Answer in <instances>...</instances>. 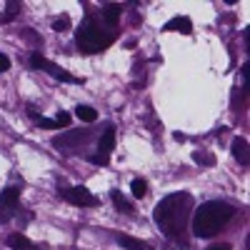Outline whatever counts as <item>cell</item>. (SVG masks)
Instances as JSON below:
<instances>
[{"instance_id": "603a6c76", "label": "cell", "mask_w": 250, "mask_h": 250, "mask_svg": "<svg viewBox=\"0 0 250 250\" xmlns=\"http://www.w3.org/2000/svg\"><path fill=\"white\" fill-rule=\"evenodd\" d=\"M208 250H233V248H230V245H225V243H223V245H213V248H208Z\"/></svg>"}, {"instance_id": "7c38bea8", "label": "cell", "mask_w": 250, "mask_h": 250, "mask_svg": "<svg viewBox=\"0 0 250 250\" xmlns=\"http://www.w3.org/2000/svg\"><path fill=\"white\" fill-rule=\"evenodd\" d=\"M120 13L123 8L118 3H108V5H103V20H105L108 25H115L118 20H120Z\"/></svg>"}, {"instance_id": "8992f818", "label": "cell", "mask_w": 250, "mask_h": 250, "mask_svg": "<svg viewBox=\"0 0 250 250\" xmlns=\"http://www.w3.org/2000/svg\"><path fill=\"white\" fill-rule=\"evenodd\" d=\"M18 200H20V190H18V188H13V185L0 193V210H3V213H0V220H8L10 218V213L15 210V205H18Z\"/></svg>"}, {"instance_id": "9c48e42d", "label": "cell", "mask_w": 250, "mask_h": 250, "mask_svg": "<svg viewBox=\"0 0 250 250\" xmlns=\"http://www.w3.org/2000/svg\"><path fill=\"white\" fill-rule=\"evenodd\" d=\"M233 158H235L240 165H248V163H250V155H248V140H245V138H235V140H233Z\"/></svg>"}, {"instance_id": "2e32d148", "label": "cell", "mask_w": 250, "mask_h": 250, "mask_svg": "<svg viewBox=\"0 0 250 250\" xmlns=\"http://www.w3.org/2000/svg\"><path fill=\"white\" fill-rule=\"evenodd\" d=\"M110 198H113V203H115V208H118L120 213H133V205H130L128 200H125L118 190H113V195H110Z\"/></svg>"}, {"instance_id": "ac0fdd59", "label": "cell", "mask_w": 250, "mask_h": 250, "mask_svg": "<svg viewBox=\"0 0 250 250\" xmlns=\"http://www.w3.org/2000/svg\"><path fill=\"white\" fill-rule=\"evenodd\" d=\"M35 123L40 125V128H48V130H55V128H60V125H58L55 120H50V118H43V115H40Z\"/></svg>"}, {"instance_id": "7a4b0ae2", "label": "cell", "mask_w": 250, "mask_h": 250, "mask_svg": "<svg viewBox=\"0 0 250 250\" xmlns=\"http://www.w3.org/2000/svg\"><path fill=\"white\" fill-rule=\"evenodd\" d=\"M235 215V208L223 200H208L203 203L193 215V233L198 238H213L218 230H223L225 223Z\"/></svg>"}, {"instance_id": "e0dca14e", "label": "cell", "mask_w": 250, "mask_h": 250, "mask_svg": "<svg viewBox=\"0 0 250 250\" xmlns=\"http://www.w3.org/2000/svg\"><path fill=\"white\" fill-rule=\"evenodd\" d=\"M193 160L200 163V165H213V163H215V158L208 155V153H193Z\"/></svg>"}, {"instance_id": "8fae6325", "label": "cell", "mask_w": 250, "mask_h": 250, "mask_svg": "<svg viewBox=\"0 0 250 250\" xmlns=\"http://www.w3.org/2000/svg\"><path fill=\"white\" fill-rule=\"evenodd\" d=\"M113 148H115V130H105L98 143V150H100V155H110Z\"/></svg>"}, {"instance_id": "9a60e30c", "label": "cell", "mask_w": 250, "mask_h": 250, "mask_svg": "<svg viewBox=\"0 0 250 250\" xmlns=\"http://www.w3.org/2000/svg\"><path fill=\"white\" fill-rule=\"evenodd\" d=\"M130 190H133V198H145L148 195V183H145L143 178H135L130 183Z\"/></svg>"}, {"instance_id": "44dd1931", "label": "cell", "mask_w": 250, "mask_h": 250, "mask_svg": "<svg viewBox=\"0 0 250 250\" xmlns=\"http://www.w3.org/2000/svg\"><path fill=\"white\" fill-rule=\"evenodd\" d=\"M90 163H95V165H108V155H90Z\"/></svg>"}, {"instance_id": "3957f363", "label": "cell", "mask_w": 250, "mask_h": 250, "mask_svg": "<svg viewBox=\"0 0 250 250\" xmlns=\"http://www.w3.org/2000/svg\"><path fill=\"white\" fill-rule=\"evenodd\" d=\"M75 43H78V50H80V53L93 55V53L105 50V48L113 43V35L103 30L98 20L88 18L85 23L78 28V33H75Z\"/></svg>"}, {"instance_id": "5bb4252c", "label": "cell", "mask_w": 250, "mask_h": 250, "mask_svg": "<svg viewBox=\"0 0 250 250\" xmlns=\"http://www.w3.org/2000/svg\"><path fill=\"white\" fill-rule=\"evenodd\" d=\"M75 115H78L83 123H95V118H98V113H95L90 105H78V108H75Z\"/></svg>"}, {"instance_id": "d6986e66", "label": "cell", "mask_w": 250, "mask_h": 250, "mask_svg": "<svg viewBox=\"0 0 250 250\" xmlns=\"http://www.w3.org/2000/svg\"><path fill=\"white\" fill-rule=\"evenodd\" d=\"M70 28V20L68 18H58L55 23H53V30H58V33H65Z\"/></svg>"}, {"instance_id": "52a82bcc", "label": "cell", "mask_w": 250, "mask_h": 250, "mask_svg": "<svg viewBox=\"0 0 250 250\" xmlns=\"http://www.w3.org/2000/svg\"><path fill=\"white\" fill-rule=\"evenodd\" d=\"M88 138H90L88 130H70V133L58 135V138L53 140V145H55V148H75V145H83Z\"/></svg>"}, {"instance_id": "6da1fadb", "label": "cell", "mask_w": 250, "mask_h": 250, "mask_svg": "<svg viewBox=\"0 0 250 250\" xmlns=\"http://www.w3.org/2000/svg\"><path fill=\"white\" fill-rule=\"evenodd\" d=\"M190 210H193V198L188 195V193H173V195L163 198L155 205L153 220L158 223V228L168 238L185 243V228H188Z\"/></svg>"}, {"instance_id": "ffe728a7", "label": "cell", "mask_w": 250, "mask_h": 250, "mask_svg": "<svg viewBox=\"0 0 250 250\" xmlns=\"http://www.w3.org/2000/svg\"><path fill=\"white\" fill-rule=\"evenodd\" d=\"M55 123L65 128V125H70V115H68V113H58V115H55Z\"/></svg>"}, {"instance_id": "ba28073f", "label": "cell", "mask_w": 250, "mask_h": 250, "mask_svg": "<svg viewBox=\"0 0 250 250\" xmlns=\"http://www.w3.org/2000/svg\"><path fill=\"white\" fill-rule=\"evenodd\" d=\"M163 30H170V33H183V35H190L193 33V23H190V18H185V15H178L173 20H168L165 23Z\"/></svg>"}, {"instance_id": "30bf717a", "label": "cell", "mask_w": 250, "mask_h": 250, "mask_svg": "<svg viewBox=\"0 0 250 250\" xmlns=\"http://www.w3.org/2000/svg\"><path fill=\"white\" fill-rule=\"evenodd\" d=\"M8 245H10L13 250H40L35 243H30L25 235H20V233H13V235L8 238Z\"/></svg>"}, {"instance_id": "4fadbf2b", "label": "cell", "mask_w": 250, "mask_h": 250, "mask_svg": "<svg viewBox=\"0 0 250 250\" xmlns=\"http://www.w3.org/2000/svg\"><path fill=\"white\" fill-rule=\"evenodd\" d=\"M115 240H118L125 250H150L145 243H140V240H135V238H130V235H115Z\"/></svg>"}, {"instance_id": "5b68a950", "label": "cell", "mask_w": 250, "mask_h": 250, "mask_svg": "<svg viewBox=\"0 0 250 250\" xmlns=\"http://www.w3.org/2000/svg\"><path fill=\"white\" fill-rule=\"evenodd\" d=\"M62 198H65L68 203L73 205H80V208H95L100 200L88 190V188H83V185H75V188H65L62 190Z\"/></svg>"}, {"instance_id": "7402d4cb", "label": "cell", "mask_w": 250, "mask_h": 250, "mask_svg": "<svg viewBox=\"0 0 250 250\" xmlns=\"http://www.w3.org/2000/svg\"><path fill=\"white\" fill-rule=\"evenodd\" d=\"M8 68H10V60H8V55L0 53V73H5Z\"/></svg>"}, {"instance_id": "277c9868", "label": "cell", "mask_w": 250, "mask_h": 250, "mask_svg": "<svg viewBox=\"0 0 250 250\" xmlns=\"http://www.w3.org/2000/svg\"><path fill=\"white\" fill-rule=\"evenodd\" d=\"M30 65L33 68H38V70H45V73H50L53 78H58V80H62V83H83L80 78H75V75H70V73H65L62 68H58L55 62H50L48 58H43V55H30Z\"/></svg>"}]
</instances>
